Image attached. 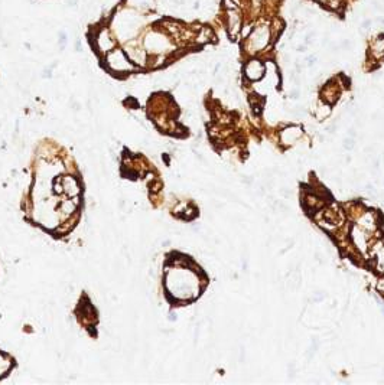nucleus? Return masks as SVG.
<instances>
[{
	"mask_svg": "<svg viewBox=\"0 0 384 385\" xmlns=\"http://www.w3.org/2000/svg\"><path fill=\"white\" fill-rule=\"evenodd\" d=\"M269 36H270V29L266 26L257 28V30L251 35V43L256 49H261L267 45Z\"/></svg>",
	"mask_w": 384,
	"mask_h": 385,
	"instance_id": "nucleus-1",
	"label": "nucleus"
},
{
	"mask_svg": "<svg viewBox=\"0 0 384 385\" xmlns=\"http://www.w3.org/2000/svg\"><path fill=\"white\" fill-rule=\"evenodd\" d=\"M263 72H264V67L260 61L253 59V61H250L249 64H247V67H245V75H247V78L251 79V81L260 79L261 77H263Z\"/></svg>",
	"mask_w": 384,
	"mask_h": 385,
	"instance_id": "nucleus-2",
	"label": "nucleus"
},
{
	"mask_svg": "<svg viewBox=\"0 0 384 385\" xmlns=\"http://www.w3.org/2000/svg\"><path fill=\"white\" fill-rule=\"evenodd\" d=\"M302 136V128L298 127V126H293V127H287L282 131L280 134V138H282L283 144H292L298 140L299 137Z\"/></svg>",
	"mask_w": 384,
	"mask_h": 385,
	"instance_id": "nucleus-3",
	"label": "nucleus"
},
{
	"mask_svg": "<svg viewBox=\"0 0 384 385\" xmlns=\"http://www.w3.org/2000/svg\"><path fill=\"white\" fill-rule=\"evenodd\" d=\"M238 29H240V16L237 10H230L228 12V30H230L231 36H235Z\"/></svg>",
	"mask_w": 384,
	"mask_h": 385,
	"instance_id": "nucleus-4",
	"label": "nucleus"
},
{
	"mask_svg": "<svg viewBox=\"0 0 384 385\" xmlns=\"http://www.w3.org/2000/svg\"><path fill=\"white\" fill-rule=\"evenodd\" d=\"M97 43H98V46H100L103 51H106V49H110L111 46H113V42H111L110 36L107 35V32H100V35H98V39H97Z\"/></svg>",
	"mask_w": 384,
	"mask_h": 385,
	"instance_id": "nucleus-5",
	"label": "nucleus"
},
{
	"mask_svg": "<svg viewBox=\"0 0 384 385\" xmlns=\"http://www.w3.org/2000/svg\"><path fill=\"white\" fill-rule=\"evenodd\" d=\"M344 147H345L346 150L352 149V147H354V140H352V138H345V140H344Z\"/></svg>",
	"mask_w": 384,
	"mask_h": 385,
	"instance_id": "nucleus-6",
	"label": "nucleus"
},
{
	"mask_svg": "<svg viewBox=\"0 0 384 385\" xmlns=\"http://www.w3.org/2000/svg\"><path fill=\"white\" fill-rule=\"evenodd\" d=\"M370 28H371V20H370V19H365L364 22L361 23V29L362 30H368Z\"/></svg>",
	"mask_w": 384,
	"mask_h": 385,
	"instance_id": "nucleus-7",
	"label": "nucleus"
},
{
	"mask_svg": "<svg viewBox=\"0 0 384 385\" xmlns=\"http://www.w3.org/2000/svg\"><path fill=\"white\" fill-rule=\"evenodd\" d=\"M377 290L381 293H384V280H380L378 281V284H377Z\"/></svg>",
	"mask_w": 384,
	"mask_h": 385,
	"instance_id": "nucleus-8",
	"label": "nucleus"
},
{
	"mask_svg": "<svg viewBox=\"0 0 384 385\" xmlns=\"http://www.w3.org/2000/svg\"><path fill=\"white\" fill-rule=\"evenodd\" d=\"M376 22H378V25H380L381 28H384V18H380V16H378V18H376Z\"/></svg>",
	"mask_w": 384,
	"mask_h": 385,
	"instance_id": "nucleus-9",
	"label": "nucleus"
},
{
	"mask_svg": "<svg viewBox=\"0 0 384 385\" xmlns=\"http://www.w3.org/2000/svg\"><path fill=\"white\" fill-rule=\"evenodd\" d=\"M298 51H299V52H305V51H306V46H305V45H301V46L298 48Z\"/></svg>",
	"mask_w": 384,
	"mask_h": 385,
	"instance_id": "nucleus-10",
	"label": "nucleus"
}]
</instances>
